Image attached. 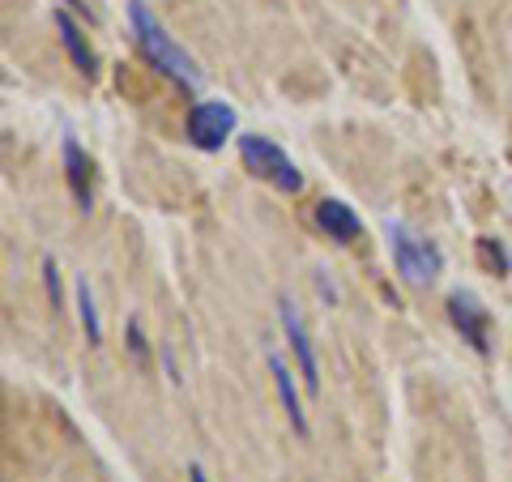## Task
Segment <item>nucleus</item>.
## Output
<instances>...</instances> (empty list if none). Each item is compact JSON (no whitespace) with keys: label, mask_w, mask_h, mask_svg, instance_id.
I'll return each mask as SVG.
<instances>
[{"label":"nucleus","mask_w":512,"mask_h":482,"mask_svg":"<svg viewBox=\"0 0 512 482\" xmlns=\"http://www.w3.org/2000/svg\"><path fill=\"white\" fill-rule=\"evenodd\" d=\"M128 30H133L141 56L154 64V73L167 77V82L180 94H188V99H197V90H201L197 60H192L184 47L175 43V35L163 22H158V13L146 5V0H128Z\"/></svg>","instance_id":"nucleus-1"},{"label":"nucleus","mask_w":512,"mask_h":482,"mask_svg":"<svg viewBox=\"0 0 512 482\" xmlns=\"http://www.w3.org/2000/svg\"><path fill=\"white\" fill-rule=\"evenodd\" d=\"M384 244H389L393 269L406 286H431L444 273V248L436 244V239H427L414 227H406L402 218L384 222Z\"/></svg>","instance_id":"nucleus-2"},{"label":"nucleus","mask_w":512,"mask_h":482,"mask_svg":"<svg viewBox=\"0 0 512 482\" xmlns=\"http://www.w3.org/2000/svg\"><path fill=\"white\" fill-rule=\"evenodd\" d=\"M235 150H239L244 167L256 175V180H265L269 188H278L282 197H299V192H303V171H299V163L278 146L274 137L239 133V137H235Z\"/></svg>","instance_id":"nucleus-3"},{"label":"nucleus","mask_w":512,"mask_h":482,"mask_svg":"<svg viewBox=\"0 0 512 482\" xmlns=\"http://www.w3.org/2000/svg\"><path fill=\"white\" fill-rule=\"evenodd\" d=\"M235 128H239V116L227 99H192L188 116H184L188 146L201 154H218L235 137Z\"/></svg>","instance_id":"nucleus-4"},{"label":"nucleus","mask_w":512,"mask_h":482,"mask_svg":"<svg viewBox=\"0 0 512 482\" xmlns=\"http://www.w3.org/2000/svg\"><path fill=\"white\" fill-rule=\"evenodd\" d=\"M278 325H282L286 350H291V359H295V372L303 380V389H308V397H316L320 393V359H316L312 329H308V320H303V312L295 308V299L278 295Z\"/></svg>","instance_id":"nucleus-5"},{"label":"nucleus","mask_w":512,"mask_h":482,"mask_svg":"<svg viewBox=\"0 0 512 482\" xmlns=\"http://www.w3.org/2000/svg\"><path fill=\"white\" fill-rule=\"evenodd\" d=\"M444 312H448V325H453L461 333V342H466L474 355H491V312H487V303L478 299L474 291H448L444 299Z\"/></svg>","instance_id":"nucleus-6"},{"label":"nucleus","mask_w":512,"mask_h":482,"mask_svg":"<svg viewBox=\"0 0 512 482\" xmlns=\"http://www.w3.org/2000/svg\"><path fill=\"white\" fill-rule=\"evenodd\" d=\"M265 367H269V380H274V393L282 401L286 423H291V431L299 440H308L312 436V419H308V406H303V393H299V380H295V359H286L282 350L269 342L265 346Z\"/></svg>","instance_id":"nucleus-7"},{"label":"nucleus","mask_w":512,"mask_h":482,"mask_svg":"<svg viewBox=\"0 0 512 482\" xmlns=\"http://www.w3.org/2000/svg\"><path fill=\"white\" fill-rule=\"evenodd\" d=\"M52 26H56V35H60L64 56L73 60V69L82 73L86 82H94V77H99V52H94V43L86 39V26H82V18H77L73 9L56 5V9H52Z\"/></svg>","instance_id":"nucleus-8"},{"label":"nucleus","mask_w":512,"mask_h":482,"mask_svg":"<svg viewBox=\"0 0 512 482\" xmlns=\"http://www.w3.org/2000/svg\"><path fill=\"white\" fill-rule=\"evenodd\" d=\"M60 167H64V184H69V197L77 201V210L90 214L94 210V163L73 133H64L60 141Z\"/></svg>","instance_id":"nucleus-9"},{"label":"nucleus","mask_w":512,"mask_h":482,"mask_svg":"<svg viewBox=\"0 0 512 482\" xmlns=\"http://www.w3.org/2000/svg\"><path fill=\"white\" fill-rule=\"evenodd\" d=\"M316 227L325 231V239H333L338 248H350L363 239V218L350 210L342 197H320L316 201Z\"/></svg>","instance_id":"nucleus-10"},{"label":"nucleus","mask_w":512,"mask_h":482,"mask_svg":"<svg viewBox=\"0 0 512 482\" xmlns=\"http://www.w3.org/2000/svg\"><path fill=\"white\" fill-rule=\"evenodd\" d=\"M73 308H77V320H82L86 342L99 350L103 346V312H99V303H94V291L86 278H77V286H73Z\"/></svg>","instance_id":"nucleus-11"},{"label":"nucleus","mask_w":512,"mask_h":482,"mask_svg":"<svg viewBox=\"0 0 512 482\" xmlns=\"http://www.w3.org/2000/svg\"><path fill=\"white\" fill-rule=\"evenodd\" d=\"M124 355L133 359L137 372H150V367H154V342H150L146 325H141V316L124 320Z\"/></svg>","instance_id":"nucleus-12"},{"label":"nucleus","mask_w":512,"mask_h":482,"mask_svg":"<svg viewBox=\"0 0 512 482\" xmlns=\"http://www.w3.org/2000/svg\"><path fill=\"white\" fill-rule=\"evenodd\" d=\"M474 248H478V261H483V265L495 273V278H508V273H512V256H508V248H504V239L478 235Z\"/></svg>","instance_id":"nucleus-13"},{"label":"nucleus","mask_w":512,"mask_h":482,"mask_svg":"<svg viewBox=\"0 0 512 482\" xmlns=\"http://www.w3.org/2000/svg\"><path fill=\"white\" fill-rule=\"evenodd\" d=\"M39 273H43L47 303H52V312H60V308H64V286H60V265H56V256H43V261H39Z\"/></svg>","instance_id":"nucleus-14"},{"label":"nucleus","mask_w":512,"mask_h":482,"mask_svg":"<svg viewBox=\"0 0 512 482\" xmlns=\"http://www.w3.org/2000/svg\"><path fill=\"white\" fill-rule=\"evenodd\" d=\"M312 286H316V295H320V303H325V308H338V303H342V291H338V282H333L329 269H316V273H312Z\"/></svg>","instance_id":"nucleus-15"},{"label":"nucleus","mask_w":512,"mask_h":482,"mask_svg":"<svg viewBox=\"0 0 512 482\" xmlns=\"http://www.w3.org/2000/svg\"><path fill=\"white\" fill-rule=\"evenodd\" d=\"M158 363H163V376H167L171 384H184L180 359H175V346H171V342H163V346H158Z\"/></svg>","instance_id":"nucleus-16"},{"label":"nucleus","mask_w":512,"mask_h":482,"mask_svg":"<svg viewBox=\"0 0 512 482\" xmlns=\"http://www.w3.org/2000/svg\"><path fill=\"white\" fill-rule=\"evenodd\" d=\"M60 5H64V9H73V13H77V18H86V22H94V9L86 5V0H60Z\"/></svg>","instance_id":"nucleus-17"},{"label":"nucleus","mask_w":512,"mask_h":482,"mask_svg":"<svg viewBox=\"0 0 512 482\" xmlns=\"http://www.w3.org/2000/svg\"><path fill=\"white\" fill-rule=\"evenodd\" d=\"M188 482H210V474H205L201 461H188Z\"/></svg>","instance_id":"nucleus-18"}]
</instances>
